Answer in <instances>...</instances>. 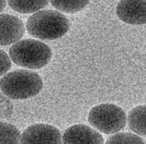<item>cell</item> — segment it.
<instances>
[{"label":"cell","instance_id":"cell-1","mask_svg":"<svg viewBox=\"0 0 146 144\" xmlns=\"http://www.w3.org/2000/svg\"><path fill=\"white\" fill-rule=\"evenodd\" d=\"M70 29L66 15L54 10H42L31 15L27 21L29 34L38 41H53L65 35Z\"/></svg>","mask_w":146,"mask_h":144},{"label":"cell","instance_id":"cell-2","mask_svg":"<svg viewBox=\"0 0 146 144\" xmlns=\"http://www.w3.org/2000/svg\"><path fill=\"white\" fill-rule=\"evenodd\" d=\"M43 88V80L35 72L18 69L0 80L1 92L12 99H27L36 96Z\"/></svg>","mask_w":146,"mask_h":144},{"label":"cell","instance_id":"cell-3","mask_svg":"<svg viewBox=\"0 0 146 144\" xmlns=\"http://www.w3.org/2000/svg\"><path fill=\"white\" fill-rule=\"evenodd\" d=\"M52 49L38 39H21L9 49V57L19 67L36 70L52 60Z\"/></svg>","mask_w":146,"mask_h":144},{"label":"cell","instance_id":"cell-4","mask_svg":"<svg viewBox=\"0 0 146 144\" xmlns=\"http://www.w3.org/2000/svg\"><path fill=\"white\" fill-rule=\"evenodd\" d=\"M88 121L102 133H117L124 129L126 115L122 108L114 104H100L89 111Z\"/></svg>","mask_w":146,"mask_h":144},{"label":"cell","instance_id":"cell-5","mask_svg":"<svg viewBox=\"0 0 146 144\" xmlns=\"http://www.w3.org/2000/svg\"><path fill=\"white\" fill-rule=\"evenodd\" d=\"M20 144H62V133L54 126L35 123L23 131Z\"/></svg>","mask_w":146,"mask_h":144},{"label":"cell","instance_id":"cell-6","mask_svg":"<svg viewBox=\"0 0 146 144\" xmlns=\"http://www.w3.org/2000/svg\"><path fill=\"white\" fill-rule=\"evenodd\" d=\"M117 18L132 25L146 23V0H120L117 6Z\"/></svg>","mask_w":146,"mask_h":144},{"label":"cell","instance_id":"cell-7","mask_svg":"<svg viewBox=\"0 0 146 144\" xmlns=\"http://www.w3.org/2000/svg\"><path fill=\"white\" fill-rule=\"evenodd\" d=\"M24 33L22 20L11 14H0V46L15 44L21 41Z\"/></svg>","mask_w":146,"mask_h":144},{"label":"cell","instance_id":"cell-8","mask_svg":"<svg viewBox=\"0 0 146 144\" xmlns=\"http://www.w3.org/2000/svg\"><path fill=\"white\" fill-rule=\"evenodd\" d=\"M62 142L64 144H103V137L91 127L75 124L66 129Z\"/></svg>","mask_w":146,"mask_h":144},{"label":"cell","instance_id":"cell-9","mask_svg":"<svg viewBox=\"0 0 146 144\" xmlns=\"http://www.w3.org/2000/svg\"><path fill=\"white\" fill-rule=\"evenodd\" d=\"M9 7L19 13H35L48 5V0H7Z\"/></svg>","mask_w":146,"mask_h":144},{"label":"cell","instance_id":"cell-10","mask_svg":"<svg viewBox=\"0 0 146 144\" xmlns=\"http://www.w3.org/2000/svg\"><path fill=\"white\" fill-rule=\"evenodd\" d=\"M127 121L130 129L139 135L146 134V123H145V106L139 105L134 107L127 116Z\"/></svg>","mask_w":146,"mask_h":144},{"label":"cell","instance_id":"cell-11","mask_svg":"<svg viewBox=\"0 0 146 144\" xmlns=\"http://www.w3.org/2000/svg\"><path fill=\"white\" fill-rule=\"evenodd\" d=\"M52 6L58 11L66 13H76L88 6L89 0H50Z\"/></svg>","mask_w":146,"mask_h":144},{"label":"cell","instance_id":"cell-12","mask_svg":"<svg viewBox=\"0 0 146 144\" xmlns=\"http://www.w3.org/2000/svg\"><path fill=\"white\" fill-rule=\"evenodd\" d=\"M20 131L13 124L0 121V144H19Z\"/></svg>","mask_w":146,"mask_h":144},{"label":"cell","instance_id":"cell-13","mask_svg":"<svg viewBox=\"0 0 146 144\" xmlns=\"http://www.w3.org/2000/svg\"><path fill=\"white\" fill-rule=\"evenodd\" d=\"M106 144H145V141L134 133L121 132L115 133L107 140Z\"/></svg>","mask_w":146,"mask_h":144},{"label":"cell","instance_id":"cell-14","mask_svg":"<svg viewBox=\"0 0 146 144\" xmlns=\"http://www.w3.org/2000/svg\"><path fill=\"white\" fill-rule=\"evenodd\" d=\"M11 68V59L7 52L0 49V75H3Z\"/></svg>","mask_w":146,"mask_h":144},{"label":"cell","instance_id":"cell-15","mask_svg":"<svg viewBox=\"0 0 146 144\" xmlns=\"http://www.w3.org/2000/svg\"><path fill=\"white\" fill-rule=\"evenodd\" d=\"M6 6H7V0H0V12L5 10Z\"/></svg>","mask_w":146,"mask_h":144}]
</instances>
